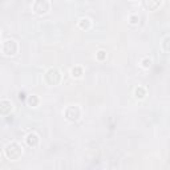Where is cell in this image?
I'll return each mask as SVG.
<instances>
[{
    "label": "cell",
    "mask_w": 170,
    "mask_h": 170,
    "mask_svg": "<svg viewBox=\"0 0 170 170\" xmlns=\"http://www.w3.org/2000/svg\"><path fill=\"white\" fill-rule=\"evenodd\" d=\"M65 117L69 121H77L80 118V109L77 106H69L65 110Z\"/></svg>",
    "instance_id": "277c9868"
},
{
    "label": "cell",
    "mask_w": 170,
    "mask_h": 170,
    "mask_svg": "<svg viewBox=\"0 0 170 170\" xmlns=\"http://www.w3.org/2000/svg\"><path fill=\"white\" fill-rule=\"evenodd\" d=\"M96 57H97V60H100V61L105 60V58H106V52H105V50H98V52L96 53Z\"/></svg>",
    "instance_id": "30bf717a"
},
{
    "label": "cell",
    "mask_w": 170,
    "mask_h": 170,
    "mask_svg": "<svg viewBox=\"0 0 170 170\" xmlns=\"http://www.w3.org/2000/svg\"><path fill=\"white\" fill-rule=\"evenodd\" d=\"M146 5H148V8L150 11H154L156 9V7H158L159 4H161V1H154V3H151V1H149V3H145Z\"/></svg>",
    "instance_id": "8fae6325"
},
{
    "label": "cell",
    "mask_w": 170,
    "mask_h": 170,
    "mask_svg": "<svg viewBox=\"0 0 170 170\" xmlns=\"http://www.w3.org/2000/svg\"><path fill=\"white\" fill-rule=\"evenodd\" d=\"M1 49L5 55L12 56L17 52V42H16L15 40H5V41L3 42Z\"/></svg>",
    "instance_id": "3957f363"
},
{
    "label": "cell",
    "mask_w": 170,
    "mask_h": 170,
    "mask_svg": "<svg viewBox=\"0 0 170 170\" xmlns=\"http://www.w3.org/2000/svg\"><path fill=\"white\" fill-rule=\"evenodd\" d=\"M71 73H72V76H73V77L79 79V77L82 76V68H81V66H74V68H72Z\"/></svg>",
    "instance_id": "52a82bcc"
},
{
    "label": "cell",
    "mask_w": 170,
    "mask_h": 170,
    "mask_svg": "<svg viewBox=\"0 0 170 170\" xmlns=\"http://www.w3.org/2000/svg\"><path fill=\"white\" fill-rule=\"evenodd\" d=\"M19 98H20V100H25V93H24V92H19Z\"/></svg>",
    "instance_id": "5bb4252c"
},
{
    "label": "cell",
    "mask_w": 170,
    "mask_h": 170,
    "mask_svg": "<svg viewBox=\"0 0 170 170\" xmlns=\"http://www.w3.org/2000/svg\"><path fill=\"white\" fill-rule=\"evenodd\" d=\"M27 143H28L29 146H36L37 143H39V135H37L36 133H29V134L27 135Z\"/></svg>",
    "instance_id": "5b68a950"
},
{
    "label": "cell",
    "mask_w": 170,
    "mask_h": 170,
    "mask_svg": "<svg viewBox=\"0 0 170 170\" xmlns=\"http://www.w3.org/2000/svg\"><path fill=\"white\" fill-rule=\"evenodd\" d=\"M5 154H7V157L11 159H17L19 157L21 156V149L17 143H11V145H8L7 149H5Z\"/></svg>",
    "instance_id": "7a4b0ae2"
},
{
    "label": "cell",
    "mask_w": 170,
    "mask_h": 170,
    "mask_svg": "<svg viewBox=\"0 0 170 170\" xmlns=\"http://www.w3.org/2000/svg\"><path fill=\"white\" fill-rule=\"evenodd\" d=\"M50 8V3L47 1V0H37L32 4V9L37 13V15H44L49 11Z\"/></svg>",
    "instance_id": "6da1fadb"
},
{
    "label": "cell",
    "mask_w": 170,
    "mask_h": 170,
    "mask_svg": "<svg viewBox=\"0 0 170 170\" xmlns=\"http://www.w3.org/2000/svg\"><path fill=\"white\" fill-rule=\"evenodd\" d=\"M150 64H151L150 58H143V60H142V66H143V68H149Z\"/></svg>",
    "instance_id": "4fadbf2b"
},
{
    "label": "cell",
    "mask_w": 170,
    "mask_h": 170,
    "mask_svg": "<svg viewBox=\"0 0 170 170\" xmlns=\"http://www.w3.org/2000/svg\"><path fill=\"white\" fill-rule=\"evenodd\" d=\"M138 20H140V19H138L137 15H130L129 16V23L133 24V25H134V24H138Z\"/></svg>",
    "instance_id": "7c38bea8"
},
{
    "label": "cell",
    "mask_w": 170,
    "mask_h": 170,
    "mask_svg": "<svg viewBox=\"0 0 170 170\" xmlns=\"http://www.w3.org/2000/svg\"><path fill=\"white\" fill-rule=\"evenodd\" d=\"M135 97H137V98H143V97H145V89H143V88H141V86H138L137 88V89H135Z\"/></svg>",
    "instance_id": "ba28073f"
},
{
    "label": "cell",
    "mask_w": 170,
    "mask_h": 170,
    "mask_svg": "<svg viewBox=\"0 0 170 170\" xmlns=\"http://www.w3.org/2000/svg\"><path fill=\"white\" fill-rule=\"evenodd\" d=\"M28 102H29V105L31 106H36L37 104H39V98L36 97V96H29L28 97Z\"/></svg>",
    "instance_id": "9c48e42d"
},
{
    "label": "cell",
    "mask_w": 170,
    "mask_h": 170,
    "mask_svg": "<svg viewBox=\"0 0 170 170\" xmlns=\"http://www.w3.org/2000/svg\"><path fill=\"white\" fill-rule=\"evenodd\" d=\"M79 27L81 29H89L90 27H92V21L88 17H82V19H80V21H79Z\"/></svg>",
    "instance_id": "8992f818"
}]
</instances>
